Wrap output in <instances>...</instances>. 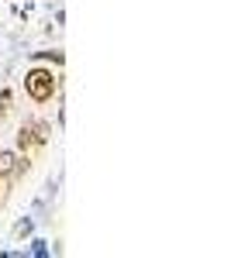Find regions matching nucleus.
<instances>
[{
  "instance_id": "f257e3e1",
  "label": "nucleus",
  "mask_w": 248,
  "mask_h": 258,
  "mask_svg": "<svg viewBox=\"0 0 248 258\" xmlns=\"http://www.w3.org/2000/svg\"><path fill=\"white\" fill-rule=\"evenodd\" d=\"M55 90H59V76L52 73V69H45V66H31L28 69V76H24V93L31 103H48V100L55 97Z\"/></svg>"
},
{
  "instance_id": "f03ea898",
  "label": "nucleus",
  "mask_w": 248,
  "mask_h": 258,
  "mask_svg": "<svg viewBox=\"0 0 248 258\" xmlns=\"http://www.w3.org/2000/svg\"><path fill=\"white\" fill-rule=\"evenodd\" d=\"M28 169H31V159H28V155L11 152V148H0V179H4V182H14V179H21Z\"/></svg>"
},
{
  "instance_id": "7ed1b4c3",
  "label": "nucleus",
  "mask_w": 248,
  "mask_h": 258,
  "mask_svg": "<svg viewBox=\"0 0 248 258\" xmlns=\"http://www.w3.org/2000/svg\"><path fill=\"white\" fill-rule=\"evenodd\" d=\"M11 103H14V93H11V90L4 86V90H0V117H7V110H11Z\"/></svg>"
},
{
  "instance_id": "20e7f679",
  "label": "nucleus",
  "mask_w": 248,
  "mask_h": 258,
  "mask_svg": "<svg viewBox=\"0 0 248 258\" xmlns=\"http://www.w3.org/2000/svg\"><path fill=\"white\" fill-rule=\"evenodd\" d=\"M35 59H45V62H59V66L66 62V59H62V52H38Z\"/></svg>"
},
{
  "instance_id": "39448f33",
  "label": "nucleus",
  "mask_w": 248,
  "mask_h": 258,
  "mask_svg": "<svg viewBox=\"0 0 248 258\" xmlns=\"http://www.w3.org/2000/svg\"><path fill=\"white\" fill-rule=\"evenodd\" d=\"M4 197H7V182L0 179V203H4Z\"/></svg>"
}]
</instances>
